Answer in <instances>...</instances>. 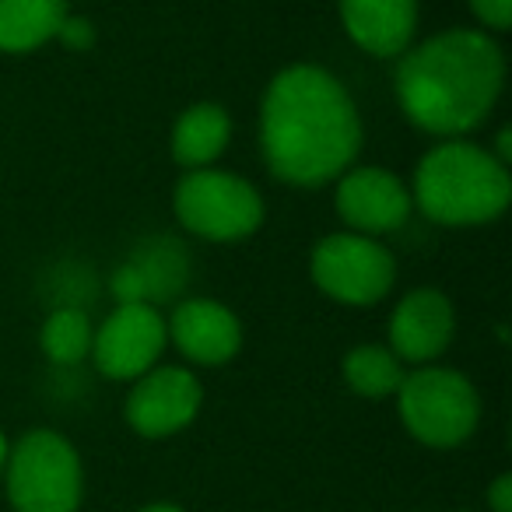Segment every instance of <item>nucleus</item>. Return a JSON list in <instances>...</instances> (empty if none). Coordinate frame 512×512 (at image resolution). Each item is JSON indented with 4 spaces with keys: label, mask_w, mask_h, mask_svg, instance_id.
Returning a JSON list of instances; mask_svg holds the SVG:
<instances>
[{
    "label": "nucleus",
    "mask_w": 512,
    "mask_h": 512,
    "mask_svg": "<svg viewBox=\"0 0 512 512\" xmlns=\"http://www.w3.org/2000/svg\"><path fill=\"white\" fill-rule=\"evenodd\" d=\"M404 428L432 449H453L474 435L481 421V397L463 372L446 365H418L397 390Z\"/></svg>",
    "instance_id": "obj_4"
},
{
    "label": "nucleus",
    "mask_w": 512,
    "mask_h": 512,
    "mask_svg": "<svg viewBox=\"0 0 512 512\" xmlns=\"http://www.w3.org/2000/svg\"><path fill=\"white\" fill-rule=\"evenodd\" d=\"M411 200L442 228H481L498 221L512 204V172L484 144L467 137L439 141L414 169Z\"/></svg>",
    "instance_id": "obj_3"
},
{
    "label": "nucleus",
    "mask_w": 512,
    "mask_h": 512,
    "mask_svg": "<svg viewBox=\"0 0 512 512\" xmlns=\"http://www.w3.org/2000/svg\"><path fill=\"white\" fill-rule=\"evenodd\" d=\"M95 323L85 309L57 306L39 327V348L53 365H81L92 355Z\"/></svg>",
    "instance_id": "obj_18"
},
{
    "label": "nucleus",
    "mask_w": 512,
    "mask_h": 512,
    "mask_svg": "<svg viewBox=\"0 0 512 512\" xmlns=\"http://www.w3.org/2000/svg\"><path fill=\"white\" fill-rule=\"evenodd\" d=\"M309 278L327 299L341 306H376L397 285V256L383 239L358 232L323 235L309 253Z\"/></svg>",
    "instance_id": "obj_7"
},
{
    "label": "nucleus",
    "mask_w": 512,
    "mask_h": 512,
    "mask_svg": "<svg viewBox=\"0 0 512 512\" xmlns=\"http://www.w3.org/2000/svg\"><path fill=\"white\" fill-rule=\"evenodd\" d=\"M488 505L491 512H512V474L495 477V484L488 488Z\"/></svg>",
    "instance_id": "obj_21"
},
{
    "label": "nucleus",
    "mask_w": 512,
    "mask_h": 512,
    "mask_svg": "<svg viewBox=\"0 0 512 512\" xmlns=\"http://www.w3.org/2000/svg\"><path fill=\"white\" fill-rule=\"evenodd\" d=\"M71 15L67 0H0V53H36Z\"/></svg>",
    "instance_id": "obj_16"
},
{
    "label": "nucleus",
    "mask_w": 512,
    "mask_h": 512,
    "mask_svg": "<svg viewBox=\"0 0 512 512\" xmlns=\"http://www.w3.org/2000/svg\"><path fill=\"white\" fill-rule=\"evenodd\" d=\"M204 404V386L183 365H155L127 393V421L144 439H169L193 425Z\"/></svg>",
    "instance_id": "obj_10"
},
{
    "label": "nucleus",
    "mask_w": 512,
    "mask_h": 512,
    "mask_svg": "<svg viewBox=\"0 0 512 512\" xmlns=\"http://www.w3.org/2000/svg\"><path fill=\"white\" fill-rule=\"evenodd\" d=\"M334 211L348 232L383 239L411 218V186L386 165H351L334 179Z\"/></svg>",
    "instance_id": "obj_9"
},
{
    "label": "nucleus",
    "mask_w": 512,
    "mask_h": 512,
    "mask_svg": "<svg viewBox=\"0 0 512 512\" xmlns=\"http://www.w3.org/2000/svg\"><path fill=\"white\" fill-rule=\"evenodd\" d=\"M186 281V256L179 242H162V249L134 256L113 278V292L120 302H148L155 306L162 295L179 292Z\"/></svg>",
    "instance_id": "obj_15"
},
{
    "label": "nucleus",
    "mask_w": 512,
    "mask_h": 512,
    "mask_svg": "<svg viewBox=\"0 0 512 512\" xmlns=\"http://www.w3.org/2000/svg\"><path fill=\"white\" fill-rule=\"evenodd\" d=\"M386 348L404 365H432L456 337V309L439 288H414L393 306L386 323Z\"/></svg>",
    "instance_id": "obj_11"
},
{
    "label": "nucleus",
    "mask_w": 512,
    "mask_h": 512,
    "mask_svg": "<svg viewBox=\"0 0 512 512\" xmlns=\"http://www.w3.org/2000/svg\"><path fill=\"white\" fill-rule=\"evenodd\" d=\"M365 141L362 113L334 71L288 64L260 99V151L278 183L316 190L358 165Z\"/></svg>",
    "instance_id": "obj_1"
},
{
    "label": "nucleus",
    "mask_w": 512,
    "mask_h": 512,
    "mask_svg": "<svg viewBox=\"0 0 512 512\" xmlns=\"http://www.w3.org/2000/svg\"><path fill=\"white\" fill-rule=\"evenodd\" d=\"M228 141H232V116L218 102H193L176 116L169 134V151L176 165L186 172L193 169H211L221 155H225Z\"/></svg>",
    "instance_id": "obj_14"
},
{
    "label": "nucleus",
    "mask_w": 512,
    "mask_h": 512,
    "mask_svg": "<svg viewBox=\"0 0 512 512\" xmlns=\"http://www.w3.org/2000/svg\"><path fill=\"white\" fill-rule=\"evenodd\" d=\"M400 113L442 141L467 137L491 120L505 92V53L481 29H442L397 57Z\"/></svg>",
    "instance_id": "obj_2"
},
{
    "label": "nucleus",
    "mask_w": 512,
    "mask_h": 512,
    "mask_svg": "<svg viewBox=\"0 0 512 512\" xmlns=\"http://www.w3.org/2000/svg\"><path fill=\"white\" fill-rule=\"evenodd\" d=\"M8 435H4V432H0V474H4V463H8Z\"/></svg>",
    "instance_id": "obj_23"
},
{
    "label": "nucleus",
    "mask_w": 512,
    "mask_h": 512,
    "mask_svg": "<svg viewBox=\"0 0 512 512\" xmlns=\"http://www.w3.org/2000/svg\"><path fill=\"white\" fill-rule=\"evenodd\" d=\"M137 512H183L179 505H169V502H155V505H144V509Z\"/></svg>",
    "instance_id": "obj_22"
},
{
    "label": "nucleus",
    "mask_w": 512,
    "mask_h": 512,
    "mask_svg": "<svg viewBox=\"0 0 512 512\" xmlns=\"http://www.w3.org/2000/svg\"><path fill=\"white\" fill-rule=\"evenodd\" d=\"M169 348V330L158 306L148 302H116V309L95 327L92 362L106 379L134 383L151 372Z\"/></svg>",
    "instance_id": "obj_8"
},
{
    "label": "nucleus",
    "mask_w": 512,
    "mask_h": 512,
    "mask_svg": "<svg viewBox=\"0 0 512 512\" xmlns=\"http://www.w3.org/2000/svg\"><path fill=\"white\" fill-rule=\"evenodd\" d=\"M477 29L488 36H502L512 25V0H467Z\"/></svg>",
    "instance_id": "obj_19"
},
{
    "label": "nucleus",
    "mask_w": 512,
    "mask_h": 512,
    "mask_svg": "<svg viewBox=\"0 0 512 512\" xmlns=\"http://www.w3.org/2000/svg\"><path fill=\"white\" fill-rule=\"evenodd\" d=\"M8 498L15 512H78L85 470L71 442L53 428H32L8 449Z\"/></svg>",
    "instance_id": "obj_5"
},
{
    "label": "nucleus",
    "mask_w": 512,
    "mask_h": 512,
    "mask_svg": "<svg viewBox=\"0 0 512 512\" xmlns=\"http://www.w3.org/2000/svg\"><path fill=\"white\" fill-rule=\"evenodd\" d=\"M341 29L362 53L397 60L418 36V0H337Z\"/></svg>",
    "instance_id": "obj_13"
},
{
    "label": "nucleus",
    "mask_w": 512,
    "mask_h": 512,
    "mask_svg": "<svg viewBox=\"0 0 512 512\" xmlns=\"http://www.w3.org/2000/svg\"><path fill=\"white\" fill-rule=\"evenodd\" d=\"M176 221L207 242H242L260 232L267 204L249 179L225 169H193L172 190Z\"/></svg>",
    "instance_id": "obj_6"
},
{
    "label": "nucleus",
    "mask_w": 512,
    "mask_h": 512,
    "mask_svg": "<svg viewBox=\"0 0 512 512\" xmlns=\"http://www.w3.org/2000/svg\"><path fill=\"white\" fill-rule=\"evenodd\" d=\"M57 43H64L71 53L92 50V46H95V29H92V22H88V18H81V15H67V18H64V25H60V32H57Z\"/></svg>",
    "instance_id": "obj_20"
},
{
    "label": "nucleus",
    "mask_w": 512,
    "mask_h": 512,
    "mask_svg": "<svg viewBox=\"0 0 512 512\" xmlns=\"http://www.w3.org/2000/svg\"><path fill=\"white\" fill-rule=\"evenodd\" d=\"M169 344L193 365L218 369L228 365L242 348V323L218 299H183L165 320Z\"/></svg>",
    "instance_id": "obj_12"
},
{
    "label": "nucleus",
    "mask_w": 512,
    "mask_h": 512,
    "mask_svg": "<svg viewBox=\"0 0 512 512\" xmlns=\"http://www.w3.org/2000/svg\"><path fill=\"white\" fill-rule=\"evenodd\" d=\"M344 383L365 400H383L397 397L400 383H404L407 369L386 344H358L344 355L341 362Z\"/></svg>",
    "instance_id": "obj_17"
}]
</instances>
